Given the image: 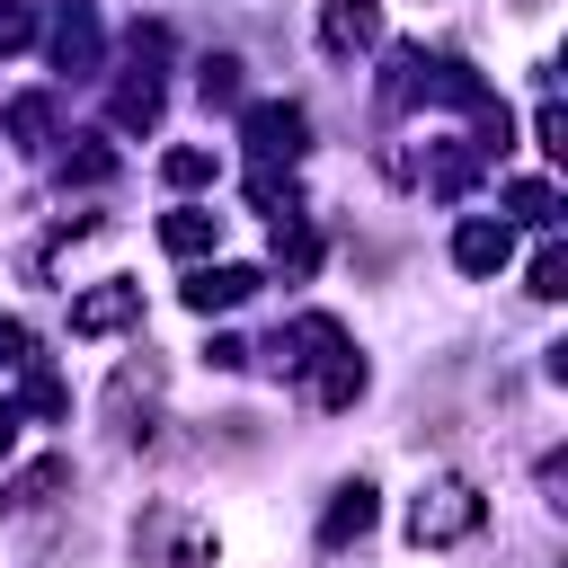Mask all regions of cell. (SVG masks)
I'll return each mask as SVG.
<instances>
[{"label": "cell", "instance_id": "1", "mask_svg": "<svg viewBox=\"0 0 568 568\" xmlns=\"http://www.w3.org/2000/svg\"><path fill=\"white\" fill-rule=\"evenodd\" d=\"M479 515H488V506H479V488H470V479H426V488H417V506H408V541H417V550L470 541V532H479Z\"/></svg>", "mask_w": 568, "mask_h": 568}, {"label": "cell", "instance_id": "2", "mask_svg": "<svg viewBox=\"0 0 568 568\" xmlns=\"http://www.w3.org/2000/svg\"><path fill=\"white\" fill-rule=\"evenodd\" d=\"M302 133H311V124H302V106H293V98L248 106V160H257L248 178H275V160L293 169V160H302Z\"/></svg>", "mask_w": 568, "mask_h": 568}, {"label": "cell", "instance_id": "3", "mask_svg": "<svg viewBox=\"0 0 568 568\" xmlns=\"http://www.w3.org/2000/svg\"><path fill=\"white\" fill-rule=\"evenodd\" d=\"M142 320V284H89L71 302V337H106V328H133Z\"/></svg>", "mask_w": 568, "mask_h": 568}, {"label": "cell", "instance_id": "4", "mask_svg": "<svg viewBox=\"0 0 568 568\" xmlns=\"http://www.w3.org/2000/svg\"><path fill=\"white\" fill-rule=\"evenodd\" d=\"M320 44H328V53L382 44V0H328V9H320Z\"/></svg>", "mask_w": 568, "mask_h": 568}, {"label": "cell", "instance_id": "5", "mask_svg": "<svg viewBox=\"0 0 568 568\" xmlns=\"http://www.w3.org/2000/svg\"><path fill=\"white\" fill-rule=\"evenodd\" d=\"M248 293H257V266H195L186 275V311H204V320L213 311H240Z\"/></svg>", "mask_w": 568, "mask_h": 568}, {"label": "cell", "instance_id": "6", "mask_svg": "<svg viewBox=\"0 0 568 568\" xmlns=\"http://www.w3.org/2000/svg\"><path fill=\"white\" fill-rule=\"evenodd\" d=\"M355 399H364V355L355 346H328L311 364V408H355Z\"/></svg>", "mask_w": 568, "mask_h": 568}, {"label": "cell", "instance_id": "7", "mask_svg": "<svg viewBox=\"0 0 568 568\" xmlns=\"http://www.w3.org/2000/svg\"><path fill=\"white\" fill-rule=\"evenodd\" d=\"M506 257H515V231H506V222H462V231H453V266H462V275H497Z\"/></svg>", "mask_w": 568, "mask_h": 568}, {"label": "cell", "instance_id": "8", "mask_svg": "<svg viewBox=\"0 0 568 568\" xmlns=\"http://www.w3.org/2000/svg\"><path fill=\"white\" fill-rule=\"evenodd\" d=\"M213 240H222V213H204V204H178V213L160 222V248H169V257H204Z\"/></svg>", "mask_w": 568, "mask_h": 568}, {"label": "cell", "instance_id": "9", "mask_svg": "<svg viewBox=\"0 0 568 568\" xmlns=\"http://www.w3.org/2000/svg\"><path fill=\"white\" fill-rule=\"evenodd\" d=\"M364 532H373V488L355 479V488H337V506H328L320 541H328V550H346V541H364Z\"/></svg>", "mask_w": 568, "mask_h": 568}, {"label": "cell", "instance_id": "10", "mask_svg": "<svg viewBox=\"0 0 568 568\" xmlns=\"http://www.w3.org/2000/svg\"><path fill=\"white\" fill-rule=\"evenodd\" d=\"M53 62H62V71H89V62H98V18H89V9H62V27H53Z\"/></svg>", "mask_w": 568, "mask_h": 568}, {"label": "cell", "instance_id": "11", "mask_svg": "<svg viewBox=\"0 0 568 568\" xmlns=\"http://www.w3.org/2000/svg\"><path fill=\"white\" fill-rule=\"evenodd\" d=\"M115 124H124V133H151V124H160V80H151V71L115 89Z\"/></svg>", "mask_w": 568, "mask_h": 568}, {"label": "cell", "instance_id": "12", "mask_svg": "<svg viewBox=\"0 0 568 568\" xmlns=\"http://www.w3.org/2000/svg\"><path fill=\"white\" fill-rule=\"evenodd\" d=\"M195 89H204V106H240V62H231V53H213V62L195 71Z\"/></svg>", "mask_w": 568, "mask_h": 568}, {"label": "cell", "instance_id": "13", "mask_svg": "<svg viewBox=\"0 0 568 568\" xmlns=\"http://www.w3.org/2000/svg\"><path fill=\"white\" fill-rule=\"evenodd\" d=\"M160 178H169V186H204V178H213V151H195V142H178V151L160 160Z\"/></svg>", "mask_w": 568, "mask_h": 568}, {"label": "cell", "instance_id": "14", "mask_svg": "<svg viewBox=\"0 0 568 568\" xmlns=\"http://www.w3.org/2000/svg\"><path fill=\"white\" fill-rule=\"evenodd\" d=\"M506 204H515L524 222H541V231H550V213H559V195H550L541 178H515V186H506Z\"/></svg>", "mask_w": 568, "mask_h": 568}, {"label": "cell", "instance_id": "15", "mask_svg": "<svg viewBox=\"0 0 568 568\" xmlns=\"http://www.w3.org/2000/svg\"><path fill=\"white\" fill-rule=\"evenodd\" d=\"M532 293H541V302L568 293V248H559V240H541V257H532Z\"/></svg>", "mask_w": 568, "mask_h": 568}, {"label": "cell", "instance_id": "16", "mask_svg": "<svg viewBox=\"0 0 568 568\" xmlns=\"http://www.w3.org/2000/svg\"><path fill=\"white\" fill-rule=\"evenodd\" d=\"M62 479H71V462H36V470H27L18 488H9V506H44V497H53Z\"/></svg>", "mask_w": 568, "mask_h": 568}, {"label": "cell", "instance_id": "17", "mask_svg": "<svg viewBox=\"0 0 568 568\" xmlns=\"http://www.w3.org/2000/svg\"><path fill=\"white\" fill-rule=\"evenodd\" d=\"M36 44V9L27 0H0V53H27Z\"/></svg>", "mask_w": 568, "mask_h": 568}, {"label": "cell", "instance_id": "18", "mask_svg": "<svg viewBox=\"0 0 568 568\" xmlns=\"http://www.w3.org/2000/svg\"><path fill=\"white\" fill-rule=\"evenodd\" d=\"M44 124H53L44 98H18V106H9V133H18V142H44Z\"/></svg>", "mask_w": 568, "mask_h": 568}, {"label": "cell", "instance_id": "19", "mask_svg": "<svg viewBox=\"0 0 568 568\" xmlns=\"http://www.w3.org/2000/svg\"><path fill=\"white\" fill-rule=\"evenodd\" d=\"M18 364H36V337L18 320H0V373H18Z\"/></svg>", "mask_w": 568, "mask_h": 568}, {"label": "cell", "instance_id": "20", "mask_svg": "<svg viewBox=\"0 0 568 568\" xmlns=\"http://www.w3.org/2000/svg\"><path fill=\"white\" fill-rule=\"evenodd\" d=\"M9 444H18V408L0 399V462H9Z\"/></svg>", "mask_w": 568, "mask_h": 568}]
</instances>
